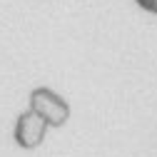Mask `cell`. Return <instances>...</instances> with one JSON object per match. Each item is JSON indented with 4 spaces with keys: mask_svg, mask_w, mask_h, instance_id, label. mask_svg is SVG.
I'll use <instances>...</instances> for the list:
<instances>
[{
    "mask_svg": "<svg viewBox=\"0 0 157 157\" xmlns=\"http://www.w3.org/2000/svg\"><path fill=\"white\" fill-rule=\"evenodd\" d=\"M33 100H35V107L43 112V117H45V122H50V125H63L65 120H67V105L60 100L57 95H52V92H48V90H37L35 95H33Z\"/></svg>",
    "mask_w": 157,
    "mask_h": 157,
    "instance_id": "1",
    "label": "cell"
}]
</instances>
